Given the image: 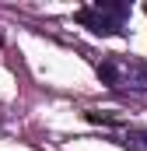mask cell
<instances>
[{
	"label": "cell",
	"instance_id": "1",
	"mask_svg": "<svg viewBox=\"0 0 147 151\" xmlns=\"http://www.w3.org/2000/svg\"><path fill=\"white\" fill-rule=\"evenodd\" d=\"M126 14H130V4H109V0H102V4H95V7H84V11L77 14V21L88 25L95 35H116V32L123 28Z\"/></svg>",
	"mask_w": 147,
	"mask_h": 151
},
{
	"label": "cell",
	"instance_id": "2",
	"mask_svg": "<svg viewBox=\"0 0 147 151\" xmlns=\"http://www.w3.org/2000/svg\"><path fill=\"white\" fill-rule=\"evenodd\" d=\"M98 77L109 88H144L147 84V67L137 60H119V56H105L98 63Z\"/></svg>",
	"mask_w": 147,
	"mask_h": 151
},
{
	"label": "cell",
	"instance_id": "3",
	"mask_svg": "<svg viewBox=\"0 0 147 151\" xmlns=\"http://www.w3.org/2000/svg\"><path fill=\"white\" fill-rule=\"evenodd\" d=\"M123 144L130 151H147V130H130V134L123 137Z\"/></svg>",
	"mask_w": 147,
	"mask_h": 151
}]
</instances>
